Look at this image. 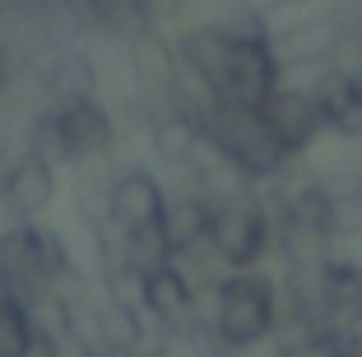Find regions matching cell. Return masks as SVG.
<instances>
[{
	"mask_svg": "<svg viewBox=\"0 0 362 357\" xmlns=\"http://www.w3.org/2000/svg\"><path fill=\"white\" fill-rule=\"evenodd\" d=\"M218 353H246L274 339L279 329V274L265 264L251 269H228L218 279V306L209 320Z\"/></svg>",
	"mask_w": 362,
	"mask_h": 357,
	"instance_id": "cell-1",
	"label": "cell"
},
{
	"mask_svg": "<svg viewBox=\"0 0 362 357\" xmlns=\"http://www.w3.org/2000/svg\"><path fill=\"white\" fill-rule=\"evenodd\" d=\"M204 135H209V148L223 163H233L251 186H265L274 172H284L293 163L279 135L269 130L265 112L251 103H233V98H214L209 116H204Z\"/></svg>",
	"mask_w": 362,
	"mask_h": 357,
	"instance_id": "cell-2",
	"label": "cell"
},
{
	"mask_svg": "<svg viewBox=\"0 0 362 357\" xmlns=\"http://www.w3.org/2000/svg\"><path fill=\"white\" fill-rule=\"evenodd\" d=\"M75 264L70 246L42 218H10L0 228V288L23 302H37Z\"/></svg>",
	"mask_w": 362,
	"mask_h": 357,
	"instance_id": "cell-3",
	"label": "cell"
},
{
	"mask_svg": "<svg viewBox=\"0 0 362 357\" xmlns=\"http://www.w3.org/2000/svg\"><path fill=\"white\" fill-rule=\"evenodd\" d=\"M209 246L228 269H251L274 255V223H269V204L260 186H246L237 195L214 200L209 218Z\"/></svg>",
	"mask_w": 362,
	"mask_h": 357,
	"instance_id": "cell-4",
	"label": "cell"
},
{
	"mask_svg": "<svg viewBox=\"0 0 362 357\" xmlns=\"http://www.w3.org/2000/svg\"><path fill=\"white\" fill-rule=\"evenodd\" d=\"M233 28V23H228ZM288 79L284 61H279L269 33L256 28H233V42H228V61H223V79H218V98H233V103H251L260 107L279 84Z\"/></svg>",
	"mask_w": 362,
	"mask_h": 357,
	"instance_id": "cell-5",
	"label": "cell"
},
{
	"mask_svg": "<svg viewBox=\"0 0 362 357\" xmlns=\"http://www.w3.org/2000/svg\"><path fill=\"white\" fill-rule=\"evenodd\" d=\"M56 130H61V158L65 168L75 163H98V158H117L121 144V121L112 103L103 98H56Z\"/></svg>",
	"mask_w": 362,
	"mask_h": 357,
	"instance_id": "cell-6",
	"label": "cell"
},
{
	"mask_svg": "<svg viewBox=\"0 0 362 357\" xmlns=\"http://www.w3.org/2000/svg\"><path fill=\"white\" fill-rule=\"evenodd\" d=\"M349 28H353V19L339 5H330V10L307 14V19L274 23V28H269V42H274V52H279V61H284L288 74H298V70L311 74V70H320V65H330L334 56H339Z\"/></svg>",
	"mask_w": 362,
	"mask_h": 357,
	"instance_id": "cell-7",
	"label": "cell"
},
{
	"mask_svg": "<svg viewBox=\"0 0 362 357\" xmlns=\"http://www.w3.org/2000/svg\"><path fill=\"white\" fill-rule=\"evenodd\" d=\"M126 70H130V84L153 103L158 112L163 103H172V88H177V74H181V56H177V33L168 28H144L135 37H126Z\"/></svg>",
	"mask_w": 362,
	"mask_h": 357,
	"instance_id": "cell-8",
	"label": "cell"
},
{
	"mask_svg": "<svg viewBox=\"0 0 362 357\" xmlns=\"http://www.w3.org/2000/svg\"><path fill=\"white\" fill-rule=\"evenodd\" d=\"M307 88L320 107L325 139L362 144V74L349 65H320V70H311Z\"/></svg>",
	"mask_w": 362,
	"mask_h": 357,
	"instance_id": "cell-9",
	"label": "cell"
},
{
	"mask_svg": "<svg viewBox=\"0 0 362 357\" xmlns=\"http://www.w3.org/2000/svg\"><path fill=\"white\" fill-rule=\"evenodd\" d=\"M56 195H61L56 163L19 144L10 172H5V181H0V213H5V218H42V213L56 204Z\"/></svg>",
	"mask_w": 362,
	"mask_h": 357,
	"instance_id": "cell-10",
	"label": "cell"
},
{
	"mask_svg": "<svg viewBox=\"0 0 362 357\" xmlns=\"http://www.w3.org/2000/svg\"><path fill=\"white\" fill-rule=\"evenodd\" d=\"M260 112H265L269 130L279 135V144H284L293 158H307L311 148L325 139V126H320V107H316V98H311L307 79H302V84L284 79V84H279L274 93L260 103Z\"/></svg>",
	"mask_w": 362,
	"mask_h": 357,
	"instance_id": "cell-11",
	"label": "cell"
},
{
	"mask_svg": "<svg viewBox=\"0 0 362 357\" xmlns=\"http://www.w3.org/2000/svg\"><path fill=\"white\" fill-rule=\"evenodd\" d=\"M149 148L168 172L191 168L195 158L209 148V135H204V112L195 107H181V103H163L149 121Z\"/></svg>",
	"mask_w": 362,
	"mask_h": 357,
	"instance_id": "cell-12",
	"label": "cell"
},
{
	"mask_svg": "<svg viewBox=\"0 0 362 357\" xmlns=\"http://www.w3.org/2000/svg\"><path fill=\"white\" fill-rule=\"evenodd\" d=\"M163 204H168V181H163L153 168H144V163L117 168V177H112V195H107V218L117 223L121 232L163 218Z\"/></svg>",
	"mask_w": 362,
	"mask_h": 357,
	"instance_id": "cell-13",
	"label": "cell"
},
{
	"mask_svg": "<svg viewBox=\"0 0 362 357\" xmlns=\"http://www.w3.org/2000/svg\"><path fill=\"white\" fill-rule=\"evenodd\" d=\"M320 311L325 320L362 334V260L334 251L320 260Z\"/></svg>",
	"mask_w": 362,
	"mask_h": 357,
	"instance_id": "cell-14",
	"label": "cell"
},
{
	"mask_svg": "<svg viewBox=\"0 0 362 357\" xmlns=\"http://www.w3.org/2000/svg\"><path fill=\"white\" fill-rule=\"evenodd\" d=\"M47 88H52V103L56 98H103V70L98 61L79 47V37H65V42L52 47L47 56Z\"/></svg>",
	"mask_w": 362,
	"mask_h": 357,
	"instance_id": "cell-15",
	"label": "cell"
},
{
	"mask_svg": "<svg viewBox=\"0 0 362 357\" xmlns=\"http://www.w3.org/2000/svg\"><path fill=\"white\" fill-rule=\"evenodd\" d=\"M209 218H214V200L209 195L195 190V186H186V181H172L168 186V204H163V228H168L177 255L186 251V246H195V242L209 237Z\"/></svg>",
	"mask_w": 362,
	"mask_h": 357,
	"instance_id": "cell-16",
	"label": "cell"
},
{
	"mask_svg": "<svg viewBox=\"0 0 362 357\" xmlns=\"http://www.w3.org/2000/svg\"><path fill=\"white\" fill-rule=\"evenodd\" d=\"M121 237H126V269H135V274L158 269V264L177 260V246H172V237H168V228H163V218L139 223V228L121 232Z\"/></svg>",
	"mask_w": 362,
	"mask_h": 357,
	"instance_id": "cell-17",
	"label": "cell"
},
{
	"mask_svg": "<svg viewBox=\"0 0 362 357\" xmlns=\"http://www.w3.org/2000/svg\"><path fill=\"white\" fill-rule=\"evenodd\" d=\"M0 357H33V306L0 288Z\"/></svg>",
	"mask_w": 362,
	"mask_h": 357,
	"instance_id": "cell-18",
	"label": "cell"
},
{
	"mask_svg": "<svg viewBox=\"0 0 362 357\" xmlns=\"http://www.w3.org/2000/svg\"><path fill=\"white\" fill-rule=\"evenodd\" d=\"M269 14H307L311 5H320V0H260Z\"/></svg>",
	"mask_w": 362,
	"mask_h": 357,
	"instance_id": "cell-19",
	"label": "cell"
},
{
	"mask_svg": "<svg viewBox=\"0 0 362 357\" xmlns=\"http://www.w3.org/2000/svg\"><path fill=\"white\" fill-rule=\"evenodd\" d=\"M10 70H14V52H10V42H5V33H0V88H5Z\"/></svg>",
	"mask_w": 362,
	"mask_h": 357,
	"instance_id": "cell-20",
	"label": "cell"
}]
</instances>
